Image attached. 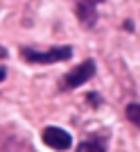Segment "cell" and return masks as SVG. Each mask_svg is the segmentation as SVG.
<instances>
[{
  "label": "cell",
  "instance_id": "cell-5",
  "mask_svg": "<svg viewBox=\"0 0 140 152\" xmlns=\"http://www.w3.org/2000/svg\"><path fill=\"white\" fill-rule=\"evenodd\" d=\"M127 118L134 123V125L140 127V104H138V102H131V104H127Z\"/></svg>",
  "mask_w": 140,
  "mask_h": 152
},
{
  "label": "cell",
  "instance_id": "cell-10",
  "mask_svg": "<svg viewBox=\"0 0 140 152\" xmlns=\"http://www.w3.org/2000/svg\"><path fill=\"white\" fill-rule=\"evenodd\" d=\"M97 2H104V0H97Z\"/></svg>",
  "mask_w": 140,
  "mask_h": 152
},
{
  "label": "cell",
  "instance_id": "cell-7",
  "mask_svg": "<svg viewBox=\"0 0 140 152\" xmlns=\"http://www.w3.org/2000/svg\"><path fill=\"white\" fill-rule=\"evenodd\" d=\"M88 100H90V102H95V104H100V98H97L95 93H90V95H88Z\"/></svg>",
  "mask_w": 140,
  "mask_h": 152
},
{
  "label": "cell",
  "instance_id": "cell-2",
  "mask_svg": "<svg viewBox=\"0 0 140 152\" xmlns=\"http://www.w3.org/2000/svg\"><path fill=\"white\" fill-rule=\"evenodd\" d=\"M93 75H95V61H93V59H86V61H82L77 68L68 70V75L64 77V89H68V91L77 89V86L86 84Z\"/></svg>",
  "mask_w": 140,
  "mask_h": 152
},
{
  "label": "cell",
  "instance_id": "cell-4",
  "mask_svg": "<svg viewBox=\"0 0 140 152\" xmlns=\"http://www.w3.org/2000/svg\"><path fill=\"white\" fill-rule=\"evenodd\" d=\"M95 2L97 0H77L75 5V14H77V20L79 25L90 30V27L97 23V9H95Z\"/></svg>",
  "mask_w": 140,
  "mask_h": 152
},
{
  "label": "cell",
  "instance_id": "cell-8",
  "mask_svg": "<svg viewBox=\"0 0 140 152\" xmlns=\"http://www.w3.org/2000/svg\"><path fill=\"white\" fill-rule=\"evenodd\" d=\"M5 57H7V50L2 48V45H0V59H5Z\"/></svg>",
  "mask_w": 140,
  "mask_h": 152
},
{
  "label": "cell",
  "instance_id": "cell-3",
  "mask_svg": "<svg viewBox=\"0 0 140 152\" xmlns=\"http://www.w3.org/2000/svg\"><path fill=\"white\" fill-rule=\"evenodd\" d=\"M41 139L52 150H68L72 145V136L66 129H61V127H45L41 132Z\"/></svg>",
  "mask_w": 140,
  "mask_h": 152
},
{
  "label": "cell",
  "instance_id": "cell-1",
  "mask_svg": "<svg viewBox=\"0 0 140 152\" xmlns=\"http://www.w3.org/2000/svg\"><path fill=\"white\" fill-rule=\"evenodd\" d=\"M20 57L30 64H57V61H66V59L72 57V48L70 45L50 48V50H30V48H23Z\"/></svg>",
  "mask_w": 140,
  "mask_h": 152
},
{
  "label": "cell",
  "instance_id": "cell-9",
  "mask_svg": "<svg viewBox=\"0 0 140 152\" xmlns=\"http://www.w3.org/2000/svg\"><path fill=\"white\" fill-rule=\"evenodd\" d=\"M5 77H7V70H5V68H0V82H2Z\"/></svg>",
  "mask_w": 140,
  "mask_h": 152
},
{
  "label": "cell",
  "instance_id": "cell-6",
  "mask_svg": "<svg viewBox=\"0 0 140 152\" xmlns=\"http://www.w3.org/2000/svg\"><path fill=\"white\" fill-rule=\"evenodd\" d=\"M77 150H79V152H90V150L102 152V150H106V145H104V143H95V141H84V143L77 148Z\"/></svg>",
  "mask_w": 140,
  "mask_h": 152
}]
</instances>
